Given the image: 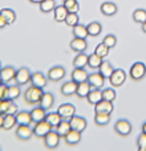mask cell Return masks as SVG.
Listing matches in <instances>:
<instances>
[{"label":"cell","mask_w":146,"mask_h":151,"mask_svg":"<svg viewBox=\"0 0 146 151\" xmlns=\"http://www.w3.org/2000/svg\"><path fill=\"white\" fill-rule=\"evenodd\" d=\"M43 94H44V90L41 88H36V86L31 85L24 93V99H25L27 104L37 105L40 102V99H41Z\"/></svg>","instance_id":"obj_1"},{"label":"cell","mask_w":146,"mask_h":151,"mask_svg":"<svg viewBox=\"0 0 146 151\" xmlns=\"http://www.w3.org/2000/svg\"><path fill=\"white\" fill-rule=\"evenodd\" d=\"M129 74H130L132 80H134V81L142 80V78L146 76V65L144 63H141V61L134 63L133 65L130 66V72H129Z\"/></svg>","instance_id":"obj_2"},{"label":"cell","mask_w":146,"mask_h":151,"mask_svg":"<svg viewBox=\"0 0 146 151\" xmlns=\"http://www.w3.org/2000/svg\"><path fill=\"white\" fill-rule=\"evenodd\" d=\"M126 81V73L122 69H114V72L109 77V82L113 88H120L125 83Z\"/></svg>","instance_id":"obj_3"},{"label":"cell","mask_w":146,"mask_h":151,"mask_svg":"<svg viewBox=\"0 0 146 151\" xmlns=\"http://www.w3.org/2000/svg\"><path fill=\"white\" fill-rule=\"evenodd\" d=\"M32 129H33V135L39 137V138H44L49 131H52L53 127L44 119V121H40V122H36Z\"/></svg>","instance_id":"obj_4"},{"label":"cell","mask_w":146,"mask_h":151,"mask_svg":"<svg viewBox=\"0 0 146 151\" xmlns=\"http://www.w3.org/2000/svg\"><path fill=\"white\" fill-rule=\"evenodd\" d=\"M114 130L118 135L128 137L132 133V123L128 119H118L114 125Z\"/></svg>","instance_id":"obj_5"},{"label":"cell","mask_w":146,"mask_h":151,"mask_svg":"<svg viewBox=\"0 0 146 151\" xmlns=\"http://www.w3.org/2000/svg\"><path fill=\"white\" fill-rule=\"evenodd\" d=\"M57 113L60 114V117L65 121H69L76 115V107L72 104H63L59 106Z\"/></svg>","instance_id":"obj_6"},{"label":"cell","mask_w":146,"mask_h":151,"mask_svg":"<svg viewBox=\"0 0 146 151\" xmlns=\"http://www.w3.org/2000/svg\"><path fill=\"white\" fill-rule=\"evenodd\" d=\"M31 76L32 73L29 72L28 68H20L16 70V76H15V81H16V85L21 86V85H25L28 83V81H31Z\"/></svg>","instance_id":"obj_7"},{"label":"cell","mask_w":146,"mask_h":151,"mask_svg":"<svg viewBox=\"0 0 146 151\" xmlns=\"http://www.w3.org/2000/svg\"><path fill=\"white\" fill-rule=\"evenodd\" d=\"M60 138L61 137L59 135L57 131L52 130V131H49L43 139H44L45 147H48V149H56V147L59 146V143H60Z\"/></svg>","instance_id":"obj_8"},{"label":"cell","mask_w":146,"mask_h":151,"mask_svg":"<svg viewBox=\"0 0 146 151\" xmlns=\"http://www.w3.org/2000/svg\"><path fill=\"white\" fill-rule=\"evenodd\" d=\"M29 82L32 83V86L44 89L45 86H47L48 77L44 73H41V72H35V73H32V76H31V81H29Z\"/></svg>","instance_id":"obj_9"},{"label":"cell","mask_w":146,"mask_h":151,"mask_svg":"<svg viewBox=\"0 0 146 151\" xmlns=\"http://www.w3.org/2000/svg\"><path fill=\"white\" fill-rule=\"evenodd\" d=\"M114 106H113V102L106 101V99H102L100 101L97 105H94V111L96 113H102V114H112Z\"/></svg>","instance_id":"obj_10"},{"label":"cell","mask_w":146,"mask_h":151,"mask_svg":"<svg viewBox=\"0 0 146 151\" xmlns=\"http://www.w3.org/2000/svg\"><path fill=\"white\" fill-rule=\"evenodd\" d=\"M32 135H33V129L29 125H17V129H16V137L17 138L27 141Z\"/></svg>","instance_id":"obj_11"},{"label":"cell","mask_w":146,"mask_h":151,"mask_svg":"<svg viewBox=\"0 0 146 151\" xmlns=\"http://www.w3.org/2000/svg\"><path fill=\"white\" fill-rule=\"evenodd\" d=\"M88 82L90 83V86L93 89H101L104 86V82H105V77L102 76L100 72H96V73H92L89 74L88 77Z\"/></svg>","instance_id":"obj_12"},{"label":"cell","mask_w":146,"mask_h":151,"mask_svg":"<svg viewBox=\"0 0 146 151\" xmlns=\"http://www.w3.org/2000/svg\"><path fill=\"white\" fill-rule=\"evenodd\" d=\"M71 49L73 52H77V53H82L86 50L88 48V42H86V39H78V37H73V40L69 44Z\"/></svg>","instance_id":"obj_13"},{"label":"cell","mask_w":146,"mask_h":151,"mask_svg":"<svg viewBox=\"0 0 146 151\" xmlns=\"http://www.w3.org/2000/svg\"><path fill=\"white\" fill-rule=\"evenodd\" d=\"M47 77H48V80H51V81H60L65 77V69L59 65L53 66V68H51L49 70H48Z\"/></svg>","instance_id":"obj_14"},{"label":"cell","mask_w":146,"mask_h":151,"mask_svg":"<svg viewBox=\"0 0 146 151\" xmlns=\"http://www.w3.org/2000/svg\"><path fill=\"white\" fill-rule=\"evenodd\" d=\"M69 122H71V127L76 131L82 133L86 129V119L84 117H81V115H74L73 118L69 119Z\"/></svg>","instance_id":"obj_15"},{"label":"cell","mask_w":146,"mask_h":151,"mask_svg":"<svg viewBox=\"0 0 146 151\" xmlns=\"http://www.w3.org/2000/svg\"><path fill=\"white\" fill-rule=\"evenodd\" d=\"M0 76H1V80L4 83L11 82L12 80H15L16 76V69L13 66H3L0 69Z\"/></svg>","instance_id":"obj_16"},{"label":"cell","mask_w":146,"mask_h":151,"mask_svg":"<svg viewBox=\"0 0 146 151\" xmlns=\"http://www.w3.org/2000/svg\"><path fill=\"white\" fill-rule=\"evenodd\" d=\"M88 72L85 70V68H74L72 72V80L74 81L76 83H81L88 81Z\"/></svg>","instance_id":"obj_17"},{"label":"cell","mask_w":146,"mask_h":151,"mask_svg":"<svg viewBox=\"0 0 146 151\" xmlns=\"http://www.w3.org/2000/svg\"><path fill=\"white\" fill-rule=\"evenodd\" d=\"M100 11H101V13L102 15H105V16H113V15H116L117 13V5L114 4V3H112V1H105V3H102L101 5H100Z\"/></svg>","instance_id":"obj_18"},{"label":"cell","mask_w":146,"mask_h":151,"mask_svg":"<svg viewBox=\"0 0 146 151\" xmlns=\"http://www.w3.org/2000/svg\"><path fill=\"white\" fill-rule=\"evenodd\" d=\"M66 16H68V9H66L64 5H56V8L53 9L55 21H57V23H64Z\"/></svg>","instance_id":"obj_19"},{"label":"cell","mask_w":146,"mask_h":151,"mask_svg":"<svg viewBox=\"0 0 146 151\" xmlns=\"http://www.w3.org/2000/svg\"><path fill=\"white\" fill-rule=\"evenodd\" d=\"M53 104H55V97H53V94L44 91V94H43L41 99H40V102H39V106H41L43 109H45V110H49L51 107L53 106Z\"/></svg>","instance_id":"obj_20"},{"label":"cell","mask_w":146,"mask_h":151,"mask_svg":"<svg viewBox=\"0 0 146 151\" xmlns=\"http://www.w3.org/2000/svg\"><path fill=\"white\" fill-rule=\"evenodd\" d=\"M92 89H93V88L90 86V83H89L88 81H85V82L77 83L76 94H77V97H80V98H86V97H88V94L90 93Z\"/></svg>","instance_id":"obj_21"},{"label":"cell","mask_w":146,"mask_h":151,"mask_svg":"<svg viewBox=\"0 0 146 151\" xmlns=\"http://www.w3.org/2000/svg\"><path fill=\"white\" fill-rule=\"evenodd\" d=\"M31 117H32V122H40V121H44L47 117V110L43 109L41 106H37L35 109L31 110Z\"/></svg>","instance_id":"obj_22"},{"label":"cell","mask_w":146,"mask_h":151,"mask_svg":"<svg viewBox=\"0 0 146 151\" xmlns=\"http://www.w3.org/2000/svg\"><path fill=\"white\" fill-rule=\"evenodd\" d=\"M86 99L90 105H97L100 101H102V90L101 89H92Z\"/></svg>","instance_id":"obj_23"},{"label":"cell","mask_w":146,"mask_h":151,"mask_svg":"<svg viewBox=\"0 0 146 151\" xmlns=\"http://www.w3.org/2000/svg\"><path fill=\"white\" fill-rule=\"evenodd\" d=\"M16 122L17 125H31L32 123V117L31 111H17L16 114Z\"/></svg>","instance_id":"obj_24"},{"label":"cell","mask_w":146,"mask_h":151,"mask_svg":"<svg viewBox=\"0 0 146 151\" xmlns=\"http://www.w3.org/2000/svg\"><path fill=\"white\" fill-rule=\"evenodd\" d=\"M64 139H65L66 145H71V146H73V145H77L78 142L81 141V133L72 129V130L69 131L65 137H64Z\"/></svg>","instance_id":"obj_25"},{"label":"cell","mask_w":146,"mask_h":151,"mask_svg":"<svg viewBox=\"0 0 146 151\" xmlns=\"http://www.w3.org/2000/svg\"><path fill=\"white\" fill-rule=\"evenodd\" d=\"M0 15L5 19L7 25L13 24V23H15V20H16V12L12 9V8H3V9L0 11Z\"/></svg>","instance_id":"obj_26"},{"label":"cell","mask_w":146,"mask_h":151,"mask_svg":"<svg viewBox=\"0 0 146 151\" xmlns=\"http://www.w3.org/2000/svg\"><path fill=\"white\" fill-rule=\"evenodd\" d=\"M86 29H88V35L92 37H97L102 31V25L98 23V21H92L86 25Z\"/></svg>","instance_id":"obj_27"},{"label":"cell","mask_w":146,"mask_h":151,"mask_svg":"<svg viewBox=\"0 0 146 151\" xmlns=\"http://www.w3.org/2000/svg\"><path fill=\"white\" fill-rule=\"evenodd\" d=\"M73 36L74 37H78V39H86V37L89 36L88 35V29H86V25H84V24L78 23L77 25L73 27Z\"/></svg>","instance_id":"obj_28"},{"label":"cell","mask_w":146,"mask_h":151,"mask_svg":"<svg viewBox=\"0 0 146 151\" xmlns=\"http://www.w3.org/2000/svg\"><path fill=\"white\" fill-rule=\"evenodd\" d=\"M76 89H77V83L73 80H71L68 82L63 83V86H61V94H64V96H72V94H76Z\"/></svg>","instance_id":"obj_29"},{"label":"cell","mask_w":146,"mask_h":151,"mask_svg":"<svg viewBox=\"0 0 146 151\" xmlns=\"http://www.w3.org/2000/svg\"><path fill=\"white\" fill-rule=\"evenodd\" d=\"M88 55H85V53H77V56L74 57V60H73V66L74 68H85V66H88Z\"/></svg>","instance_id":"obj_30"},{"label":"cell","mask_w":146,"mask_h":151,"mask_svg":"<svg viewBox=\"0 0 146 151\" xmlns=\"http://www.w3.org/2000/svg\"><path fill=\"white\" fill-rule=\"evenodd\" d=\"M45 121L49 123L52 127H57V125L63 121V118L60 117L57 111H51V113H47V117H45Z\"/></svg>","instance_id":"obj_31"},{"label":"cell","mask_w":146,"mask_h":151,"mask_svg":"<svg viewBox=\"0 0 146 151\" xmlns=\"http://www.w3.org/2000/svg\"><path fill=\"white\" fill-rule=\"evenodd\" d=\"M20 96V88L19 85H11L7 86V93H5V99L9 101H15L17 97Z\"/></svg>","instance_id":"obj_32"},{"label":"cell","mask_w":146,"mask_h":151,"mask_svg":"<svg viewBox=\"0 0 146 151\" xmlns=\"http://www.w3.org/2000/svg\"><path fill=\"white\" fill-rule=\"evenodd\" d=\"M71 130H72L71 122H69V121H65V119L61 121V122L57 125V127H56V131H57L59 135L63 137V138H64V137H65Z\"/></svg>","instance_id":"obj_33"},{"label":"cell","mask_w":146,"mask_h":151,"mask_svg":"<svg viewBox=\"0 0 146 151\" xmlns=\"http://www.w3.org/2000/svg\"><path fill=\"white\" fill-rule=\"evenodd\" d=\"M98 72L104 76L105 78H109L113 72H114V68H113V65L109 63V61H102L101 66L98 68Z\"/></svg>","instance_id":"obj_34"},{"label":"cell","mask_w":146,"mask_h":151,"mask_svg":"<svg viewBox=\"0 0 146 151\" xmlns=\"http://www.w3.org/2000/svg\"><path fill=\"white\" fill-rule=\"evenodd\" d=\"M39 7L43 13H49L56 8V0H43Z\"/></svg>","instance_id":"obj_35"},{"label":"cell","mask_w":146,"mask_h":151,"mask_svg":"<svg viewBox=\"0 0 146 151\" xmlns=\"http://www.w3.org/2000/svg\"><path fill=\"white\" fill-rule=\"evenodd\" d=\"M63 5L68 9L69 13H78L80 11V3L77 0H63Z\"/></svg>","instance_id":"obj_36"},{"label":"cell","mask_w":146,"mask_h":151,"mask_svg":"<svg viewBox=\"0 0 146 151\" xmlns=\"http://www.w3.org/2000/svg\"><path fill=\"white\" fill-rule=\"evenodd\" d=\"M102 61L104 60H102L100 56H97L96 53H92V55H89V57H88V66L92 69H98L100 66H101Z\"/></svg>","instance_id":"obj_37"},{"label":"cell","mask_w":146,"mask_h":151,"mask_svg":"<svg viewBox=\"0 0 146 151\" xmlns=\"http://www.w3.org/2000/svg\"><path fill=\"white\" fill-rule=\"evenodd\" d=\"M17 125L16 122V115H11V114H5L4 117V123H3V129L4 130H11Z\"/></svg>","instance_id":"obj_38"},{"label":"cell","mask_w":146,"mask_h":151,"mask_svg":"<svg viewBox=\"0 0 146 151\" xmlns=\"http://www.w3.org/2000/svg\"><path fill=\"white\" fill-rule=\"evenodd\" d=\"M94 122L98 126H106L110 122V114H102V113H96L94 115Z\"/></svg>","instance_id":"obj_39"},{"label":"cell","mask_w":146,"mask_h":151,"mask_svg":"<svg viewBox=\"0 0 146 151\" xmlns=\"http://www.w3.org/2000/svg\"><path fill=\"white\" fill-rule=\"evenodd\" d=\"M133 20L138 24H144L146 21V9H142V8H138L133 12Z\"/></svg>","instance_id":"obj_40"},{"label":"cell","mask_w":146,"mask_h":151,"mask_svg":"<svg viewBox=\"0 0 146 151\" xmlns=\"http://www.w3.org/2000/svg\"><path fill=\"white\" fill-rule=\"evenodd\" d=\"M109 50H110V48H108L104 42H100V44L96 47V49H94V53H96L97 56H100L101 58H104L109 55Z\"/></svg>","instance_id":"obj_41"},{"label":"cell","mask_w":146,"mask_h":151,"mask_svg":"<svg viewBox=\"0 0 146 151\" xmlns=\"http://www.w3.org/2000/svg\"><path fill=\"white\" fill-rule=\"evenodd\" d=\"M64 23L66 24L68 27H74V25H77L78 23H80V17H78V13H69L68 12V16H66V19H65V21Z\"/></svg>","instance_id":"obj_42"},{"label":"cell","mask_w":146,"mask_h":151,"mask_svg":"<svg viewBox=\"0 0 146 151\" xmlns=\"http://www.w3.org/2000/svg\"><path fill=\"white\" fill-rule=\"evenodd\" d=\"M116 90L112 88H108V89H104L102 90V99H106V101H110L113 102L116 99Z\"/></svg>","instance_id":"obj_43"},{"label":"cell","mask_w":146,"mask_h":151,"mask_svg":"<svg viewBox=\"0 0 146 151\" xmlns=\"http://www.w3.org/2000/svg\"><path fill=\"white\" fill-rule=\"evenodd\" d=\"M102 42H104L108 48H110V49H112V48H114L116 44H117V37H116L114 35H112V33L106 35V36L104 37V40H102Z\"/></svg>","instance_id":"obj_44"},{"label":"cell","mask_w":146,"mask_h":151,"mask_svg":"<svg viewBox=\"0 0 146 151\" xmlns=\"http://www.w3.org/2000/svg\"><path fill=\"white\" fill-rule=\"evenodd\" d=\"M9 104H11L9 99H0V113H1V114H5V113H7Z\"/></svg>","instance_id":"obj_45"},{"label":"cell","mask_w":146,"mask_h":151,"mask_svg":"<svg viewBox=\"0 0 146 151\" xmlns=\"http://www.w3.org/2000/svg\"><path fill=\"white\" fill-rule=\"evenodd\" d=\"M17 110H19L17 105H16L13 101H11V104H9V106H8V110H7V113H5V114L16 115V114H17Z\"/></svg>","instance_id":"obj_46"},{"label":"cell","mask_w":146,"mask_h":151,"mask_svg":"<svg viewBox=\"0 0 146 151\" xmlns=\"http://www.w3.org/2000/svg\"><path fill=\"white\" fill-rule=\"evenodd\" d=\"M137 146L138 147H146V134L141 133V135L137 138Z\"/></svg>","instance_id":"obj_47"},{"label":"cell","mask_w":146,"mask_h":151,"mask_svg":"<svg viewBox=\"0 0 146 151\" xmlns=\"http://www.w3.org/2000/svg\"><path fill=\"white\" fill-rule=\"evenodd\" d=\"M5 93H7V83L0 85V99H5Z\"/></svg>","instance_id":"obj_48"},{"label":"cell","mask_w":146,"mask_h":151,"mask_svg":"<svg viewBox=\"0 0 146 151\" xmlns=\"http://www.w3.org/2000/svg\"><path fill=\"white\" fill-rule=\"evenodd\" d=\"M5 25H7V21H5V19L1 15H0V29H1V28H4Z\"/></svg>","instance_id":"obj_49"},{"label":"cell","mask_w":146,"mask_h":151,"mask_svg":"<svg viewBox=\"0 0 146 151\" xmlns=\"http://www.w3.org/2000/svg\"><path fill=\"white\" fill-rule=\"evenodd\" d=\"M4 117H5V114H1V113H0V129H3V123H4Z\"/></svg>","instance_id":"obj_50"},{"label":"cell","mask_w":146,"mask_h":151,"mask_svg":"<svg viewBox=\"0 0 146 151\" xmlns=\"http://www.w3.org/2000/svg\"><path fill=\"white\" fill-rule=\"evenodd\" d=\"M29 3H32V4H40V3L43 1V0H28Z\"/></svg>","instance_id":"obj_51"},{"label":"cell","mask_w":146,"mask_h":151,"mask_svg":"<svg viewBox=\"0 0 146 151\" xmlns=\"http://www.w3.org/2000/svg\"><path fill=\"white\" fill-rule=\"evenodd\" d=\"M141 25H142V32H144V33H146V21H145L144 24H141Z\"/></svg>","instance_id":"obj_52"},{"label":"cell","mask_w":146,"mask_h":151,"mask_svg":"<svg viewBox=\"0 0 146 151\" xmlns=\"http://www.w3.org/2000/svg\"><path fill=\"white\" fill-rule=\"evenodd\" d=\"M142 133L146 134V122L144 123V125H142Z\"/></svg>","instance_id":"obj_53"},{"label":"cell","mask_w":146,"mask_h":151,"mask_svg":"<svg viewBox=\"0 0 146 151\" xmlns=\"http://www.w3.org/2000/svg\"><path fill=\"white\" fill-rule=\"evenodd\" d=\"M138 151H146V147H138Z\"/></svg>","instance_id":"obj_54"},{"label":"cell","mask_w":146,"mask_h":151,"mask_svg":"<svg viewBox=\"0 0 146 151\" xmlns=\"http://www.w3.org/2000/svg\"><path fill=\"white\" fill-rule=\"evenodd\" d=\"M1 83H4V82H3V80H1V76H0V85H1Z\"/></svg>","instance_id":"obj_55"},{"label":"cell","mask_w":146,"mask_h":151,"mask_svg":"<svg viewBox=\"0 0 146 151\" xmlns=\"http://www.w3.org/2000/svg\"><path fill=\"white\" fill-rule=\"evenodd\" d=\"M3 68V66H1V63H0V69H1Z\"/></svg>","instance_id":"obj_56"}]
</instances>
